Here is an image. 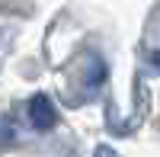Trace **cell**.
I'll return each instance as SVG.
<instances>
[{
  "mask_svg": "<svg viewBox=\"0 0 160 157\" xmlns=\"http://www.w3.org/2000/svg\"><path fill=\"white\" fill-rule=\"evenodd\" d=\"M151 61H154L157 68H160V51H154V55H151Z\"/></svg>",
  "mask_w": 160,
  "mask_h": 157,
  "instance_id": "3",
  "label": "cell"
},
{
  "mask_svg": "<svg viewBox=\"0 0 160 157\" xmlns=\"http://www.w3.org/2000/svg\"><path fill=\"white\" fill-rule=\"evenodd\" d=\"M96 157H115V154H112L109 148H96Z\"/></svg>",
  "mask_w": 160,
  "mask_h": 157,
  "instance_id": "2",
  "label": "cell"
},
{
  "mask_svg": "<svg viewBox=\"0 0 160 157\" xmlns=\"http://www.w3.org/2000/svg\"><path fill=\"white\" fill-rule=\"evenodd\" d=\"M29 119H32L35 128H51V125H55L58 115H55V106H51L48 96H35L29 103Z\"/></svg>",
  "mask_w": 160,
  "mask_h": 157,
  "instance_id": "1",
  "label": "cell"
}]
</instances>
